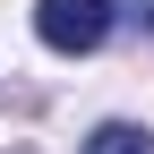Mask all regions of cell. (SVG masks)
Segmentation results:
<instances>
[{
    "mask_svg": "<svg viewBox=\"0 0 154 154\" xmlns=\"http://www.w3.org/2000/svg\"><path fill=\"white\" fill-rule=\"evenodd\" d=\"M34 34L51 51H94L111 34V0H34Z\"/></svg>",
    "mask_w": 154,
    "mask_h": 154,
    "instance_id": "6da1fadb",
    "label": "cell"
},
{
    "mask_svg": "<svg viewBox=\"0 0 154 154\" xmlns=\"http://www.w3.org/2000/svg\"><path fill=\"white\" fill-rule=\"evenodd\" d=\"M86 154H154V137H146L137 120H103V128L86 137Z\"/></svg>",
    "mask_w": 154,
    "mask_h": 154,
    "instance_id": "7a4b0ae2",
    "label": "cell"
},
{
    "mask_svg": "<svg viewBox=\"0 0 154 154\" xmlns=\"http://www.w3.org/2000/svg\"><path fill=\"white\" fill-rule=\"evenodd\" d=\"M111 26H137V34H154V0H111Z\"/></svg>",
    "mask_w": 154,
    "mask_h": 154,
    "instance_id": "3957f363",
    "label": "cell"
}]
</instances>
